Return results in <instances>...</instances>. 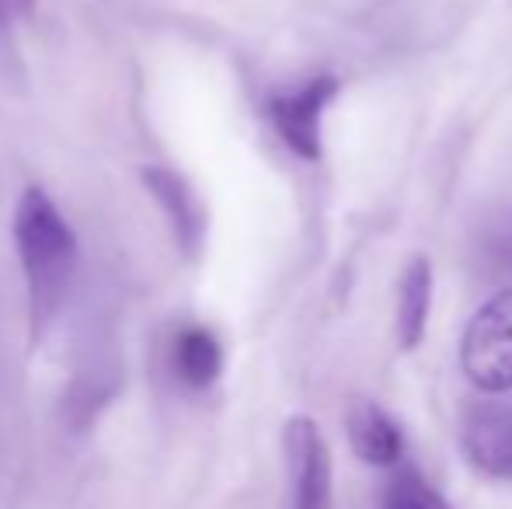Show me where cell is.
I'll list each match as a JSON object with an SVG mask.
<instances>
[{
	"label": "cell",
	"mask_w": 512,
	"mask_h": 509,
	"mask_svg": "<svg viewBox=\"0 0 512 509\" xmlns=\"http://www.w3.org/2000/svg\"><path fill=\"white\" fill-rule=\"evenodd\" d=\"M14 245L39 321L60 311L77 269V238L60 206L42 189H25L14 210Z\"/></svg>",
	"instance_id": "1"
},
{
	"label": "cell",
	"mask_w": 512,
	"mask_h": 509,
	"mask_svg": "<svg viewBox=\"0 0 512 509\" xmlns=\"http://www.w3.org/2000/svg\"><path fill=\"white\" fill-rule=\"evenodd\" d=\"M460 363L478 391H512V290H502L471 318L460 342Z\"/></svg>",
	"instance_id": "2"
},
{
	"label": "cell",
	"mask_w": 512,
	"mask_h": 509,
	"mask_svg": "<svg viewBox=\"0 0 512 509\" xmlns=\"http://www.w3.org/2000/svg\"><path fill=\"white\" fill-rule=\"evenodd\" d=\"M290 509H335L331 496V454L321 429L307 415H293L283 433Z\"/></svg>",
	"instance_id": "3"
},
{
	"label": "cell",
	"mask_w": 512,
	"mask_h": 509,
	"mask_svg": "<svg viewBox=\"0 0 512 509\" xmlns=\"http://www.w3.org/2000/svg\"><path fill=\"white\" fill-rule=\"evenodd\" d=\"M335 95H338V77L321 74L269 98L272 126L283 136L286 147L297 157H304V161H317L321 157V119L324 109L335 102Z\"/></svg>",
	"instance_id": "4"
},
{
	"label": "cell",
	"mask_w": 512,
	"mask_h": 509,
	"mask_svg": "<svg viewBox=\"0 0 512 509\" xmlns=\"http://www.w3.org/2000/svg\"><path fill=\"white\" fill-rule=\"evenodd\" d=\"M460 447L481 475L512 482V405L474 401L460 419Z\"/></svg>",
	"instance_id": "5"
},
{
	"label": "cell",
	"mask_w": 512,
	"mask_h": 509,
	"mask_svg": "<svg viewBox=\"0 0 512 509\" xmlns=\"http://www.w3.org/2000/svg\"><path fill=\"white\" fill-rule=\"evenodd\" d=\"M345 429H349V443L359 454V461L373 464V468H398L405 457V433L377 401H352L349 415H345Z\"/></svg>",
	"instance_id": "6"
},
{
	"label": "cell",
	"mask_w": 512,
	"mask_h": 509,
	"mask_svg": "<svg viewBox=\"0 0 512 509\" xmlns=\"http://www.w3.org/2000/svg\"><path fill=\"white\" fill-rule=\"evenodd\" d=\"M171 370L185 387L192 391H206L220 381L223 374V346L209 328L203 325H185L171 339Z\"/></svg>",
	"instance_id": "7"
},
{
	"label": "cell",
	"mask_w": 512,
	"mask_h": 509,
	"mask_svg": "<svg viewBox=\"0 0 512 509\" xmlns=\"http://www.w3.org/2000/svg\"><path fill=\"white\" fill-rule=\"evenodd\" d=\"M432 300V262L425 255H415L405 265L398 290V342L401 349H415L425 335Z\"/></svg>",
	"instance_id": "8"
},
{
	"label": "cell",
	"mask_w": 512,
	"mask_h": 509,
	"mask_svg": "<svg viewBox=\"0 0 512 509\" xmlns=\"http://www.w3.org/2000/svg\"><path fill=\"white\" fill-rule=\"evenodd\" d=\"M143 178H147V185L154 189L157 203L168 210V217H171V224H175L182 248H185V252H192V248L199 245V238H203V213H199L192 189L168 168H147V171H143Z\"/></svg>",
	"instance_id": "9"
},
{
	"label": "cell",
	"mask_w": 512,
	"mask_h": 509,
	"mask_svg": "<svg viewBox=\"0 0 512 509\" xmlns=\"http://www.w3.org/2000/svg\"><path fill=\"white\" fill-rule=\"evenodd\" d=\"M384 509H450L443 496L411 464H398L384 489Z\"/></svg>",
	"instance_id": "10"
},
{
	"label": "cell",
	"mask_w": 512,
	"mask_h": 509,
	"mask_svg": "<svg viewBox=\"0 0 512 509\" xmlns=\"http://www.w3.org/2000/svg\"><path fill=\"white\" fill-rule=\"evenodd\" d=\"M32 11H35V0H0V35L18 25V21H25Z\"/></svg>",
	"instance_id": "11"
}]
</instances>
